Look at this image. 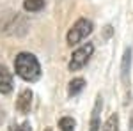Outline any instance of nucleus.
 Wrapping results in <instances>:
<instances>
[{"label":"nucleus","mask_w":133,"mask_h":131,"mask_svg":"<svg viewBox=\"0 0 133 131\" xmlns=\"http://www.w3.org/2000/svg\"><path fill=\"white\" fill-rule=\"evenodd\" d=\"M14 71L16 74L20 76L21 80L25 81H37L41 78V66H39V60L34 53H29V51H21L16 55L14 59Z\"/></svg>","instance_id":"nucleus-1"},{"label":"nucleus","mask_w":133,"mask_h":131,"mask_svg":"<svg viewBox=\"0 0 133 131\" xmlns=\"http://www.w3.org/2000/svg\"><path fill=\"white\" fill-rule=\"evenodd\" d=\"M92 29H94V25H92L91 20H87V18H80V20H76L75 23H73V27L68 30V36H66L68 44L73 46V44L82 43L87 36H91V34H92Z\"/></svg>","instance_id":"nucleus-2"},{"label":"nucleus","mask_w":133,"mask_h":131,"mask_svg":"<svg viewBox=\"0 0 133 131\" xmlns=\"http://www.w3.org/2000/svg\"><path fill=\"white\" fill-rule=\"evenodd\" d=\"M92 53H94V44L92 43H87V44H83L80 46L78 50L73 51L71 59H69V64H68V69L71 71H80L89 62V59L92 57Z\"/></svg>","instance_id":"nucleus-3"},{"label":"nucleus","mask_w":133,"mask_h":131,"mask_svg":"<svg viewBox=\"0 0 133 131\" xmlns=\"http://www.w3.org/2000/svg\"><path fill=\"white\" fill-rule=\"evenodd\" d=\"M101 108H103V98L101 94L96 96V101H94V108H92L91 113V122H89V131H101Z\"/></svg>","instance_id":"nucleus-4"},{"label":"nucleus","mask_w":133,"mask_h":131,"mask_svg":"<svg viewBox=\"0 0 133 131\" xmlns=\"http://www.w3.org/2000/svg\"><path fill=\"white\" fill-rule=\"evenodd\" d=\"M32 98H34V94H32L30 89H23L20 91L18 94V99H16V110L20 112V113H29L32 108Z\"/></svg>","instance_id":"nucleus-5"},{"label":"nucleus","mask_w":133,"mask_h":131,"mask_svg":"<svg viewBox=\"0 0 133 131\" xmlns=\"http://www.w3.org/2000/svg\"><path fill=\"white\" fill-rule=\"evenodd\" d=\"M12 87H14V83H12V74H11V71L7 69V66L0 64V94H2V96L11 94V92H12Z\"/></svg>","instance_id":"nucleus-6"},{"label":"nucleus","mask_w":133,"mask_h":131,"mask_svg":"<svg viewBox=\"0 0 133 131\" xmlns=\"http://www.w3.org/2000/svg\"><path fill=\"white\" fill-rule=\"evenodd\" d=\"M130 69H131V48H126L123 53V60H121V80L124 83H128Z\"/></svg>","instance_id":"nucleus-7"},{"label":"nucleus","mask_w":133,"mask_h":131,"mask_svg":"<svg viewBox=\"0 0 133 131\" xmlns=\"http://www.w3.org/2000/svg\"><path fill=\"white\" fill-rule=\"evenodd\" d=\"M83 87H85V80H83V78H73V80L68 83V96H69V98L78 96V94L83 91Z\"/></svg>","instance_id":"nucleus-8"},{"label":"nucleus","mask_w":133,"mask_h":131,"mask_svg":"<svg viewBox=\"0 0 133 131\" xmlns=\"http://www.w3.org/2000/svg\"><path fill=\"white\" fill-rule=\"evenodd\" d=\"M46 2L44 0H23V9L27 12H39L44 9Z\"/></svg>","instance_id":"nucleus-9"},{"label":"nucleus","mask_w":133,"mask_h":131,"mask_svg":"<svg viewBox=\"0 0 133 131\" xmlns=\"http://www.w3.org/2000/svg\"><path fill=\"white\" fill-rule=\"evenodd\" d=\"M101 131H119V115H117V113H112V115L105 121Z\"/></svg>","instance_id":"nucleus-10"},{"label":"nucleus","mask_w":133,"mask_h":131,"mask_svg":"<svg viewBox=\"0 0 133 131\" xmlns=\"http://www.w3.org/2000/svg\"><path fill=\"white\" fill-rule=\"evenodd\" d=\"M76 122L73 117H61L59 119V129L61 131H75Z\"/></svg>","instance_id":"nucleus-11"},{"label":"nucleus","mask_w":133,"mask_h":131,"mask_svg":"<svg viewBox=\"0 0 133 131\" xmlns=\"http://www.w3.org/2000/svg\"><path fill=\"white\" fill-rule=\"evenodd\" d=\"M9 131H32L30 122H23V124H11Z\"/></svg>","instance_id":"nucleus-12"},{"label":"nucleus","mask_w":133,"mask_h":131,"mask_svg":"<svg viewBox=\"0 0 133 131\" xmlns=\"http://www.w3.org/2000/svg\"><path fill=\"white\" fill-rule=\"evenodd\" d=\"M110 36H112V27H110V25H107V27H105V37L108 39Z\"/></svg>","instance_id":"nucleus-13"},{"label":"nucleus","mask_w":133,"mask_h":131,"mask_svg":"<svg viewBox=\"0 0 133 131\" xmlns=\"http://www.w3.org/2000/svg\"><path fill=\"white\" fill-rule=\"evenodd\" d=\"M4 117H5V115H4V110L0 108V124H2V121H4Z\"/></svg>","instance_id":"nucleus-14"},{"label":"nucleus","mask_w":133,"mask_h":131,"mask_svg":"<svg viewBox=\"0 0 133 131\" xmlns=\"http://www.w3.org/2000/svg\"><path fill=\"white\" fill-rule=\"evenodd\" d=\"M44 131H53V129H51V128H46V129H44Z\"/></svg>","instance_id":"nucleus-15"}]
</instances>
